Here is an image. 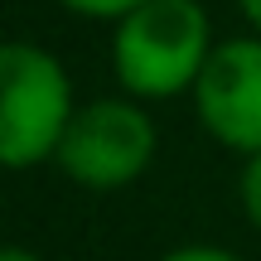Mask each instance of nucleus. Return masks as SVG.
Wrapping results in <instances>:
<instances>
[{
	"mask_svg": "<svg viewBox=\"0 0 261 261\" xmlns=\"http://www.w3.org/2000/svg\"><path fill=\"white\" fill-rule=\"evenodd\" d=\"M160 261H242L237 252H227V247H174V252H165Z\"/></svg>",
	"mask_w": 261,
	"mask_h": 261,
	"instance_id": "nucleus-7",
	"label": "nucleus"
},
{
	"mask_svg": "<svg viewBox=\"0 0 261 261\" xmlns=\"http://www.w3.org/2000/svg\"><path fill=\"white\" fill-rule=\"evenodd\" d=\"M194 112L218 145L261 155V39H227L194 83Z\"/></svg>",
	"mask_w": 261,
	"mask_h": 261,
	"instance_id": "nucleus-4",
	"label": "nucleus"
},
{
	"mask_svg": "<svg viewBox=\"0 0 261 261\" xmlns=\"http://www.w3.org/2000/svg\"><path fill=\"white\" fill-rule=\"evenodd\" d=\"M155 121L136 97H97L73 112L54 160L73 184L107 194V189L136 184L155 160Z\"/></svg>",
	"mask_w": 261,
	"mask_h": 261,
	"instance_id": "nucleus-3",
	"label": "nucleus"
},
{
	"mask_svg": "<svg viewBox=\"0 0 261 261\" xmlns=\"http://www.w3.org/2000/svg\"><path fill=\"white\" fill-rule=\"evenodd\" d=\"M63 10H73V15H83V19H126L130 10H140L145 0H58Z\"/></svg>",
	"mask_w": 261,
	"mask_h": 261,
	"instance_id": "nucleus-5",
	"label": "nucleus"
},
{
	"mask_svg": "<svg viewBox=\"0 0 261 261\" xmlns=\"http://www.w3.org/2000/svg\"><path fill=\"white\" fill-rule=\"evenodd\" d=\"M213 48V24L198 0H145L116 19L112 73L136 102H169L179 92H194Z\"/></svg>",
	"mask_w": 261,
	"mask_h": 261,
	"instance_id": "nucleus-1",
	"label": "nucleus"
},
{
	"mask_svg": "<svg viewBox=\"0 0 261 261\" xmlns=\"http://www.w3.org/2000/svg\"><path fill=\"white\" fill-rule=\"evenodd\" d=\"M237 194H242V213L252 218V227H261V155H247Z\"/></svg>",
	"mask_w": 261,
	"mask_h": 261,
	"instance_id": "nucleus-6",
	"label": "nucleus"
},
{
	"mask_svg": "<svg viewBox=\"0 0 261 261\" xmlns=\"http://www.w3.org/2000/svg\"><path fill=\"white\" fill-rule=\"evenodd\" d=\"M237 10H242V15H247V24L261 34V0H237Z\"/></svg>",
	"mask_w": 261,
	"mask_h": 261,
	"instance_id": "nucleus-8",
	"label": "nucleus"
},
{
	"mask_svg": "<svg viewBox=\"0 0 261 261\" xmlns=\"http://www.w3.org/2000/svg\"><path fill=\"white\" fill-rule=\"evenodd\" d=\"M73 77L29 39L0 44V169H34L58 155L73 121Z\"/></svg>",
	"mask_w": 261,
	"mask_h": 261,
	"instance_id": "nucleus-2",
	"label": "nucleus"
},
{
	"mask_svg": "<svg viewBox=\"0 0 261 261\" xmlns=\"http://www.w3.org/2000/svg\"><path fill=\"white\" fill-rule=\"evenodd\" d=\"M0 261H44V256H34L29 247H0Z\"/></svg>",
	"mask_w": 261,
	"mask_h": 261,
	"instance_id": "nucleus-9",
	"label": "nucleus"
}]
</instances>
